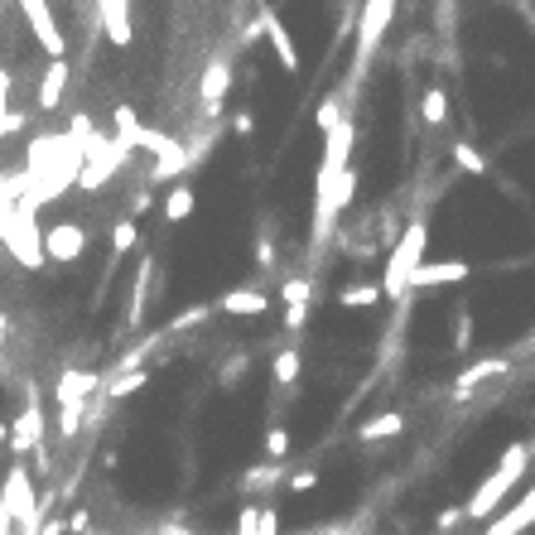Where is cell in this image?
Returning a JSON list of instances; mask_svg holds the SVG:
<instances>
[{"mask_svg":"<svg viewBox=\"0 0 535 535\" xmlns=\"http://www.w3.org/2000/svg\"><path fill=\"white\" fill-rule=\"evenodd\" d=\"M531 458H535L531 444H521V439H516V444H507V449H502V458H497V468H492V478H482L478 492L463 502V516H468V521H487V516H497V511H502V502L511 497V487L526 478V463H531Z\"/></svg>","mask_w":535,"mask_h":535,"instance_id":"1","label":"cell"},{"mask_svg":"<svg viewBox=\"0 0 535 535\" xmlns=\"http://www.w3.org/2000/svg\"><path fill=\"white\" fill-rule=\"evenodd\" d=\"M425 246H429V222L425 217H410V227L396 237L391 256H386V275H381V290L391 299H401L415 290V275L425 266Z\"/></svg>","mask_w":535,"mask_h":535,"instance_id":"2","label":"cell"},{"mask_svg":"<svg viewBox=\"0 0 535 535\" xmlns=\"http://www.w3.org/2000/svg\"><path fill=\"white\" fill-rule=\"evenodd\" d=\"M0 502H5V511L15 516L20 535L44 531V507H39V492H34V473H29L20 458H15V463L5 468V478H0Z\"/></svg>","mask_w":535,"mask_h":535,"instance_id":"3","label":"cell"},{"mask_svg":"<svg viewBox=\"0 0 535 535\" xmlns=\"http://www.w3.org/2000/svg\"><path fill=\"white\" fill-rule=\"evenodd\" d=\"M126 155H131V145H121L116 135H92V140L82 145V174H78V184L97 193V188L107 184L111 174L126 164Z\"/></svg>","mask_w":535,"mask_h":535,"instance_id":"4","label":"cell"},{"mask_svg":"<svg viewBox=\"0 0 535 535\" xmlns=\"http://www.w3.org/2000/svg\"><path fill=\"white\" fill-rule=\"evenodd\" d=\"M29 213H34V208H29V203H20V208H15V217H5V222H0V237H5L10 256H15L20 266H25V270H39L44 261H49V256H44V237L34 232Z\"/></svg>","mask_w":535,"mask_h":535,"instance_id":"5","label":"cell"},{"mask_svg":"<svg viewBox=\"0 0 535 535\" xmlns=\"http://www.w3.org/2000/svg\"><path fill=\"white\" fill-rule=\"evenodd\" d=\"M82 251H87V232H82V222H54V227L44 232V256L58 261V266H78Z\"/></svg>","mask_w":535,"mask_h":535,"instance_id":"6","label":"cell"},{"mask_svg":"<svg viewBox=\"0 0 535 535\" xmlns=\"http://www.w3.org/2000/svg\"><path fill=\"white\" fill-rule=\"evenodd\" d=\"M39 449H44V410H39V396L29 386L25 415H15V425H10V454H39Z\"/></svg>","mask_w":535,"mask_h":535,"instance_id":"7","label":"cell"},{"mask_svg":"<svg viewBox=\"0 0 535 535\" xmlns=\"http://www.w3.org/2000/svg\"><path fill=\"white\" fill-rule=\"evenodd\" d=\"M97 391H107V376L87 372V367H73V372L58 376V405H92Z\"/></svg>","mask_w":535,"mask_h":535,"instance_id":"8","label":"cell"},{"mask_svg":"<svg viewBox=\"0 0 535 535\" xmlns=\"http://www.w3.org/2000/svg\"><path fill=\"white\" fill-rule=\"evenodd\" d=\"M391 15H396V0H367V5H362V20H357V39H362V54H372L376 44L386 39V29H391Z\"/></svg>","mask_w":535,"mask_h":535,"instance_id":"9","label":"cell"},{"mask_svg":"<svg viewBox=\"0 0 535 535\" xmlns=\"http://www.w3.org/2000/svg\"><path fill=\"white\" fill-rule=\"evenodd\" d=\"M20 10H25L34 39H39V44H44L54 58H63V29H58L54 15H49V0H20Z\"/></svg>","mask_w":535,"mask_h":535,"instance_id":"10","label":"cell"},{"mask_svg":"<svg viewBox=\"0 0 535 535\" xmlns=\"http://www.w3.org/2000/svg\"><path fill=\"white\" fill-rule=\"evenodd\" d=\"M511 362L507 357H482V362H473V367H463L454 381V401H463L468 391H478V386H487V381H497V376H507Z\"/></svg>","mask_w":535,"mask_h":535,"instance_id":"11","label":"cell"},{"mask_svg":"<svg viewBox=\"0 0 535 535\" xmlns=\"http://www.w3.org/2000/svg\"><path fill=\"white\" fill-rule=\"evenodd\" d=\"M256 25H261V34L275 44L280 63H285L290 73H299V49H295V39H290V29H285V20H280L275 10H261V15H256Z\"/></svg>","mask_w":535,"mask_h":535,"instance_id":"12","label":"cell"},{"mask_svg":"<svg viewBox=\"0 0 535 535\" xmlns=\"http://www.w3.org/2000/svg\"><path fill=\"white\" fill-rule=\"evenodd\" d=\"M309 295H314V285H309L304 275H295V280L280 285V299H285V328H290V333H299L304 319H309Z\"/></svg>","mask_w":535,"mask_h":535,"instance_id":"13","label":"cell"},{"mask_svg":"<svg viewBox=\"0 0 535 535\" xmlns=\"http://www.w3.org/2000/svg\"><path fill=\"white\" fill-rule=\"evenodd\" d=\"M232 92V68L217 58V63H208L203 68V82H198V97H203V107H208V116H217L222 111V97Z\"/></svg>","mask_w":535,"mask_h":535,"instance_id":"14","label":"cell"},{"mask_svg":"<svg viewBox=\"0 0 535 535\" xmlns=\"http://www.w3.org/2000/svg\"><path fill=\"white\" fill-rule=\"evenodd\" d=\"M68 92V58H49L44 78H39V111H58Z\"/></svg>","mask_w":535,"mask_h":535,"instance_id":"15","label":"cell"},{"mask_svg":"<svg viewBox=\"0 0 535 535\" xmlns=\"http://www.w3.org/2000/svg\"><path fill=\"white\" fill-rule=\"evenodd\" d=\"M473 266L468 261H425L420 275H415V290H429V285H458V280H468Z\"/></svg>","mask_w":535,"mask_h":535,"instance_id":"16","label":"cell"},{"mask_svg":"<svg viewBox=\"0 0 535 535\" xmlns=\"http://www.w3.org/2000/svg\"><path fill=\"white\" fill-rule=\"evenodd\" d=\"M531 526H535V487L507 511V516H497V526L487 535H521V531H531Z\"/></svg>","mask_w":535,"mask_h":535,"instance_id":"17","label":"cell"},{"mask_svg":"<svg viewBox=\"0 0 535 535\" xmlns=\"http://www.w3.org/2000/svg\"><path fill=\"white\" fill-rule=\"evenodd\" d=\"M217 309H222V314H237V319H251V314H266L270 299H266V290H232V295L217 299Z\"/></svg>","mask_w":535,"mask_h":535,"instance_id":"18","label":"cell"},{"mask_svg":"<svg viewBox=\"0 0 535 535\" xmlns=\"http://www.w3.org/2000/svg\"><path fill=\"white\" fill-rule=\"evenodd\" d=\"M102 5V29H107L111 44H131V15H126V0H97Z\"/></svg>","mask_w":535,"mask_h":535,"instance_id":"19","label":"cell"},{"mask_svg":"<svg viewBox=\"0 0 535 535\" xmlns=\"http://www.w3.org/2000/svg\"><path fill=\"white\" fill-rule=\"evenodd\" d=\"M401 429H405V415L401 410H386V415L362 420V425H357V439H362V444H372V439H391V434H401Z\"/></svg>","mask_w":535,"mask_h":535,"instance_id":"20","label":"cell"},{"mask_svg":"<svg viewBox=\"0 0 535 535\" xmlns=\"http://www.w3.org/2000/svg\"><path fill=\"white\" fill-rule=\"evenodd\" d=\"M150 386V372L145 367H131V372H116V381H107V401H126V396H135V391H145Z\"/></svg>","mask_w":535,"mask_h":535,"instance_id":"21","label":"cell"},{"mask_svg":"<svg viewBox=\"0 0 535 535\" xmlns=\"http://www.w3.org/2000/svg\"><path fill=\"white\" fill-rule=\"evenodd\" d=\"M188 164H193V155H188L179 140H169V145L160 150V160H155V179H179Z\"/></svg>","mask_w":535,"mask_h":535,"instance_id":"22","label":"cell"},{"mask_svg":"<svg viewBox=\"0 0 535 535\" xmlns=\"http://www.w3.org/2000/svg\"><path fill=\"white\" fill-rule=\"evenodd\" d=\"M381 299H386L381 285H348V290L338 295V304H343V309H376Z\"/></svg>","mask_w":535,"mask_h":535,"instance_id":"23","label":"cell"},{"mask_svg":"<svg viewBox=\"0 0 535 535\" xmlns=\"http://www.w3.org/2000/svg\"><path fill=\"white\" fill-rule=\"evenodd\" d=\"M188 213H193V188L174 184L169 198H164V222H188Z\"/></svg>","mask_w":535,"mask_h":535,"instance_id":"24","label":"cell"},{"mask_svg":"<svg viewBox=\"0 0 535 535\" xmlns=\"http://www.w3.org/2000/svg\"><path fill=\"white\" fill-rule=\"evenodd\" d=\"M150 261H140V275H135V285H131V314H126V328H135L140 323V314H145V304H150Z\"/></svg>","mask_w":535,"mask_h":535,"instance_id":"25","label":"cell"},{"mask_svg":"<svg viewBox=\"0 0 535 535\" xmlns=\"http://www.w3.org/2000/svg\"><path fill=\"white\" fill-rule=\"evenodd\" d=\"M299 376H304V357H299L295 348H285L275 357V381H280V386H295Z\"/></svg>","mask_w":535,"mask_h":535,"instance_id":"26","label":"cell"},{"mask_svg":"<svg viewBox=\"0 0 535 535\" xmlns=\"http://www.w3.org/2000/svg\"><path fill=\"white\" fill-rule=\"evenodd\" d=\"M454 164L463 169V174H487V155H478V145H468V140H458L454 145Z\"/></svg>","mask_w":535,"mask_h":535,"instance_id":"27","label":"cell"},{"mask_svg":"<svg viewBox=\"0 0 535 535\" xmlns=\"http://www.w3.org/2000/svg\"><path fill=\"white\" fill-rule=\"evenodd\" d=\"M420 116H425L429 126H444V121H449V97H444L439 87H429L425 102H420Z\"/></svg>","mask_w":535,"mask_h":535,"instance_id":"28","label":"cell"},{"mask_svg":"<svg viewBox=\"0 0 535 535\" xmlns=\"http://www.w3.org/2000/svg\"><path fill=\"white\" fill-rule=\"evenodd\" d=\"M135 241H140V222H135V217H121V222L111 227V251H116V256H126Z\"/></svg>","mask_w":535,"mask_h":535,"instance_id":"29","label":"cell"},{"mask_svg":"<svg viewBox=\"0 0 535 535\" xmlns=\"http://www.w3.org/2000/svg\"><path fill=\"white\" fill-rule=\"evenodd\" d=\"M314 121H319L323 135H333L338 126H343V121H348V116H343V102H338V97H323L319 111H314Z\"/></svg>","mask_w":535,"mask_h":535,"instance_id":"30","label":"cell"},{"mask_svg":"<svg viewBox=\"0 0 535 535\" xmlns=\"http://www.w3.org/2000/svg\"><path fill=\"white\" fill-rule=\"evenodd\" d=\"M82 420H87V405H63V410H58V434H63V439H78Z\"/></svg>","mask_w":535,"mask_h":535,"instance_id":"31","label":"cell"},{"mask_svg":"<svg viewBox=\"0 0 535 535\" xmlns=\"http://www.w3.org/2000/svg\"><path fill=\"white\" fill-rule=\"evenodd\" d=\"M266 458L270 463H285V458H290V429H280V425L270 429L266 434Z\"/></svg>","mask_w":535,"mask_h":535,"instance_id":"32","label":"cell"},{"mask_svg":"<svg viewBox=\"0 0 535 535\" xmlns=\"http://www.w3.org/2000/svg\"><path fill=\"white\" fill-rule=\"evenodd\" d=\"M246 367H251V357H246V352H237V357H232V362H227V367L217 372V386H222V391L241 386V372H246Z\"/></svg>","mask_w":535,"mask_h":535,"instance_id":"33","label":"cell"},{"mask_svg":"<svg viewBox=\"0 0 535 535\" xmlns=\"http://www.w3.org/2000/svg\"><path fill=\"white\" fill-rule=\"evenodd\" d=\"M208 314H213L208 304H198V309H188V314H179V319H174V323H169V328H164V338H174V333H184V328H193V323H203V319H208Z\"/></svg>","mask_w":535,"mask_h":535,"instance_id":"34","label":"cell"},{"mask_svg":"<svg viewBox=\"0 0 535 535\" xmlns=\"http://www.w3.org/2000/svg\"><path fill=\"white\" fill-rule=\"evenodd\" d=\"M285 487H290V492H314V487H319V473H314V468L290 473V478H285Z\"/></svg>","mask_w":535,"mask_h":535,"instance_id":"35","label":"cell"},{"mask_svg":"<svg viewBox=\"0 0 535 535\" xmlns=\"http://www.w3.org/2000/svg\"><path fill=\"white\" fill-rule=\"evenodd\" d=\"M458 521H468V516H463V507H449V511H439V516H434V531H454Z\"/></svg>","mask_w":535,"mask_h":535,"instance_id":"36","label":"cell"},{"mask_svg":"<svg viewBox=\"0 0 535 535\" xmlns=\"http://www.w3.org/2000/svg\"><path fill=\"white\" fill-rule=\"evenodd\" d=\"M454 348H458V352H468V348H473V314H463V319H458V338H454Z\"/></svg>","mask_w":535,"mask_h":535,"instance_id":"37","label":"cell"},{"mask_svg":"<svg viewBox=\"0 0 535 535\" xmlns=\"http://www.w3.org/2000/svg\"><path fill=\"white\" fill-rule=\"evenodd\" d=\"M232 131L251 135V131H256V116H251V111H237V116H232Z\"/></svg>","mask_w":535,"mask_h":535,"instance_id":"38","label":"cell"},{"mask_svg":"<svg viewBox=\"0 0 535 535\" xmlns=\"http://www.w3.org/2000/svg\"><path fill=\"white\" fill-rule=\"evenodd\" d=\"M150 203H155V198H150V188H140V193L131 198V213H135V217H140V213H150Z\"/></svg>","mask_w":535,"mask_h":535,"instance_id":"39","label":"cell"},{"mask_svg":"<svg viewBox=\"0 0 535 535\" xmlns=\"http://www.w3.org/2000/svg\"><path fill=\"white\" fill-rule=\"evenodd\" d=\"M0 444H10V425H0Z\"/></svg>","mask_w":535,"mask_h":535,"instance_id":"40","label":"cell"},{"mask_svg":"<svg viewBox=\"0 0 535 535\" xmlns=\"http://www.w3.org/2000/svg\"><path fill=\"white\" fill-rule=\"evenodd\" d=\"M531 449H535V439H531Z\"/></svg>","mask_w":535,"mask_h":535,"instance_id":"41","label":"cell"}]
</instances>
